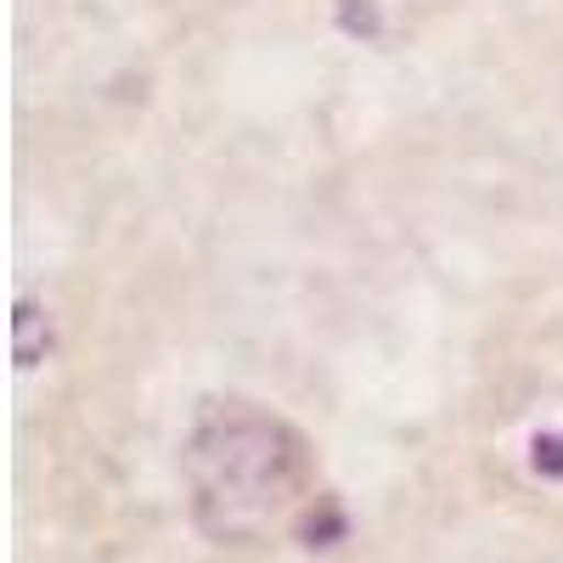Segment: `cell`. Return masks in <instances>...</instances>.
I'll return each mask as SVG.
<instances>
[{"label": "cell", "instance_id": "obj_1", "mask_svg": "<svg viewBox=\"0 0 563 563\" xmlns=\"http://www.w3.org/2000/svg\"><path fill=\"white\" fill-rule=\"evenodd\" d=\"M316 456L288 417L249 400H214L180 445L192 525L214 547H260L310 496Z\"/></svg>", "mask_w": 563, "mask_h": 563}, {"label": "cell", "instance_id": "obj_2", "mask_svg": "<svg viewBox=\"0 0 563 563\" xmlns=\"http://www.w3.org/2000/svg\"><path fill=\"white\" fill-rule=\"evenodd\" d=\"M12 327H18V339H12L18 366H40V361H45V350H52V316L40 310V299H18Z\"/></svg>", "mask_w": 563, "mask_h": 563}, {"label": "cell", "instance_id": "obj_3", "mask_svg": "<svg viewBox=\"0 0 563 563\" xmlns=\"http://www.w3.org/2000/svg\"><path fill=\"white\" fill-rule=\"evenodd\" d=\"M299 536H305V547H333V541L344 536V512L321 496V501L305 512V519H299Z\"/></svg>", "mask_w": 563, "mask_h": 563}, {"label": "cell", "instance_id": "obj_4", "mask_svg": "<svg viewBox=\"0 0 563 563\" xmlns=\"http://www.w3.org/2000/svg\"><path fill=\"white\" fill-rule=\"evenodd\" d=\"M339 29L372 40V34L384 29V23H378V0H339Z\"/></svg>", "mask_w": 563, "mask_h": 563}, {"label": "cell", "instance_id": "obj_5", "mask_svg": "<svg viewBox=\"0 0 563 563\" xmlns=\"http://www.w3.org/2000/svg\"><path fill=\"white\" fill-rule=\"evenodd\" d=\"M530 462H536V474H552V479H563V440H558V434H541Z\"/></svg>", "mask_w": 563, "mask_h": 563}]
</instances>
